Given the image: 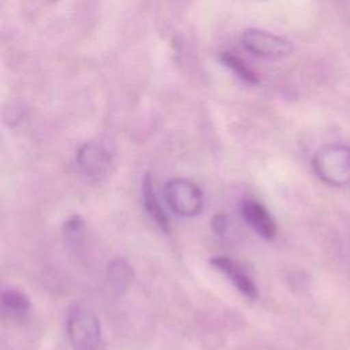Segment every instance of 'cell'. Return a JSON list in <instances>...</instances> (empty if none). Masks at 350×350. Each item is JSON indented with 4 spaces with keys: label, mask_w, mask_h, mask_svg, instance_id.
<instances>
[{
    "label": "cell",
    "mask_w": 350,
    "mask_h": 350,
    "mask_svg": "<svg viewBox=\"0 0 350 350\" xmlns=\"http://www.w3.org/2000/svg\"><path fill=\"white\" fill-rule=\"evenodd\" d=\"M164 198L170 209L183 217H191L202 211L204 200L200 187L185 178H175L165 183Z\"/></svg>",
    "instance_id": "obj_3"
},
{
    "label": "cell",
    "mask_w": 350,
    "mask_h": 350,
    "mask_svg": "<svg viewBox=\"0 0 350 350\" xmlns=\"http://www.w3.org/2000/svg\"><path fill=\"white\" fill-rule=\"evenodd\" d=\"M212 226H213V230L217 234H224V231L227 228V219H226V216H223V215L215 216V219L212 221Z\"/></svg>",
    "instance_id": "obj_13"
},
{
    "label": "cell",
    "mask_w": 350,
    "mask_h": 350,
    "mask_svg": "<svg viewBox=\"0 0 350 350\" xmlns=\"http://www.w3.org/2000/svg\"><path fill=\"white\" fill-rule=\"evenodd\" d=\"M316 175L325 183L342 186L350 183V148L339 144L321 146L312 160Z\"/></svg>",
    "instance_id": "obj_1"
},
{
    "label": "cell",
    "mask_w": 350,
    "mask_h": 350,
    "mask_svg": "<svg viewBox=\"0 0 350 350\" xmlns=\"http://www.w3.org/2000/svg\"><path fill=\"white\" fill-rule=\"evenodd\" d=\"M241 41L247 52L268 60L287 57L294 51L293 44L288 40L260 29L246 30L242 34Z\"/></svg>",
    "instance_id": "obj_4"
},
{
    "label": "cell",
    "mask_w": 350,
    "mask_h": 350,
    "mask_svg": "<svg viewBox=\"0 0 350 350\" xmlns=\"http://www.w3.org/2000/svg\"><path fill=\"white\" fill-rule=\"evenodd\" d=\"M67 335L74 350H97L101 340L97 316L82 304L71 305L67 312Z\"/></svg>",
    "instance_id": "obj_2"
},
{
    "label": "cell",
    "mask_w": 350,
    "mask_h": 350,
    "mask_svg": "<svg viewBox=\"0 0 350 350\" xmlns=\"http://www.w3.org/2000/svg\"><path fill=\"white\" fill-rule=\"evenodd\" d=\"M79 170L92 179H103L111 167V154L105 146L98 142H88L77 152Z\"/></svg>",
    "instance_id": "obj_5"
},
{
    "label": "cell",
    "mask_w": 350,
    "mask_h": 350,
    "mask_svg": "<svg viewBox=\"0 0 350 350\" xmlns=\"http://www.w3.org/2000/svg\"><path fill=\"white\" fill-rule=\"evenodd\" d=\"M85 223L81 216L74 215L64 223V237L66 241L71 245H78L83 235Z\"/></svg>",
    "instance_id": "obj_12"
},
{
    "label": "cell",
    "mask_w": 350,
    "mask_h": 350,
    "mask_svg": "<svg viewBox=\"0 0 350 350\" xmlns=\"http://www.w3.org/2000/svg\"><path fill=\"white\" fill-rule=\"evenodd\" d=\"M30 308L29 298L16 288H5L1 293V309L11 317L23 316Z\"/></svg>",
    "instance_id": "obj_9"
},
{
    "label": "cell",
    "mask_w": 350,
    "mask_h": 350,
    "mask_svg": "<svg viewBox=\"0 0 350 350\" xmlns=\"http://www.w3.org/2000/svg\"><path fill=\"white\" fill-rule=\"evenodd\" d=\"M134 273L129 262L123 258H115L108 265V279L116 291H124L130 287Z\"/></svg>",
    "instance_id": "obj_10"
},
{
    "label": "cell",
    "mask_w": 350,
    "mask_h": 350,
    "mask_svg": "<svg viewBox=\"0 0 350 350\" xmlns=\"http://www.w3.org/2000/svg\"><path fill=\"white\" fill-rule=\"evenodd\" d=\"M239 211L245 221L264 239H273L276 224L268 209L256 200L245 198L241 201Z\"/></svg>",
    "instance_id": "obj_6"
},
{
    "label": "cell",
    "mask_w": 350,
    "mask_h": 350,
    "mask_svg": "<svg viewBox=\"0 0 350 350\" xmlns=\"http://www.w3.org/2000/svg\"><path fill=\"white\" fill-rule=\"evenodd\" d=\"M211 264L223 272L228 280L239 290L243 295H246L250 299L257 298V286L253 282V279L239 267L235 261L227 258V257H215L211 260Z\"/></svg>",
    "instance_id": "obj_7"
},
{
    "label": "cell",
    "mask_w": 350,
    "mask_h": 350,
    "mask_svg": "<svg viewBox=\"0 0 350 350\" xmlns=\"http://www.w3.org/2000/svg\"><path fill=\"white\" fill-rule=\"evenodd\" d=\"M221 62L230 67L239 78L247 81V82H257V75L243 63V60H241L239 57L234 56L232 53H226L221 57Z\"/></svg>",
    "instance_id": "obj_11"
},
{
    "label": "cell",
    "mask_w": 350,
    "mask_h": 350,
    "mask_svg": "<svg viewBox=\"0 0 350 350\" xmlns=\"http://www.w3.org/2000/svg\"><path fill=\"white\" fill-rule=\"evenodd\" d=\"M142 201H144V206L145 211L148 212V215L150 216V219L164 231L168 232L170 231V221H168V216L165 215L157 194L154 193V187L152 183V178L150 175H145L144 180H142Z\"/></svg>",
    "instance_id": "obj_8"
}]
</instances>
